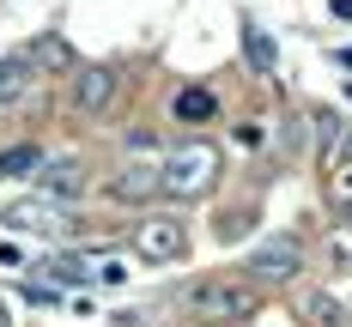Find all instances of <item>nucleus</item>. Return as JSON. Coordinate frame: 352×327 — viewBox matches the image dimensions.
<instances>
[{"label":"nucleus","mask_w":352,"mask_h":327,"mask_svg":"<svg viewBox=\"0 0 352 327\" xmlns=\"http://www.w3.org/2000/svg\"><path fill=\"white\" fill-rule=\"evenodd\" d=\"M212 182H219V152L207 140L176 145L158 164V194H170V200H201V194H212Z\"/></svg>","instance_id":"1"},{"label":"nucleus","mask_w":352,"mask_h":327,"mask_svg":"<svg viewBox=\"0 0 352 327\" xmlns=\"http://www.w3.org/2000/svg\"><path fill=\"white\" fill-rule=\"evenodd\" d=\"M255 303H261V291L231 285V279H207V285L188 291V309L195 315H212V322H243V315H255Z\"/></svg>","instance_id":"2"},{"label":"nucleus","mask_w":352,"mask_h":327,"mask_svg":"<svg viewBox=\"0 0 352 327\" xmlns=\"http://www.w3.org/2000/svg\"><path fill=\"white\" fill-rule=\"evenodd\" d=\"M298 267H304V243L298 237H274V243H261V249L249 254V279L255 285H285V279H298Z\"/></svg>","instance_id":"3"},{"label":"nucleus","mask_w":352,"mask_h":327,"mask_svg":"<svg viewBox=\"0 0 352 327\" xmlns=\"http://www.w3.org/2000/svg\"><path fill=\"white\" fill-rule=\"evenodd\" d=\"M0 224L6 230H25V237H61L73 218L61 200H43V194H31V200H12L6 213H0Z\"/></svg>","instance_id":"4"},{"label":"nucleus","mask_w":352,"mask_h":327,"mask_svg":"<svg viewBox=\"0 0 352 327\" xmlns=\"http://www.w3.org/2000/svg\"><path fill=\"white\" fill-rule=\"evenodd\" d=\"M134 254L140 261H182L188 254V230H182V218H140L134 224Z\"/></svg>","instance_id":"5"},{"label":"nucleus","mask_w":352,"mask_h":327,"mask_svg":"<svg viewBox=\"0 0 352 327\" xmlns=\"http://www.w3.org/2000/svg\"><path fill=\"white\" fill-rule=\"evenodd\" d=\"M116 91H122L116 67H73V109L79 115H104L116 104Z\"/></svg>","instance_id":"6"},{"label":"nucleus","mask_w":352,"mask_h":327,"mask_svg":"<svg viewBox=\"0 0 352 327\" xmlns=\"http://www.w3.org/2000/svg\"><path fill=\"white\" fill-rule=\"evenodd\" d=\"M36 194H43V200H79V194H85L79 158H43V164H36Z\"/></svg>","instance_id":"7"},{"label":"nucleus","mask_w":352,"mask_h":327,"mask_svg":"<svg viewBox=\"0 0 352 327\" xmlns=\"http://www.w3.org/2000/svg\"><path fill=\"white\" fill-rule=\"evenodd\" d=\"M109 194H116V200H128V206H140V200L158 194V170H152V164H128L122 176L109 182Z\"/></svg>","instance_id":"8"},{"label":"nucleus","mask_w":352,"mask_h":327,"mask_svg":"<svg viewBox=\"0 0 352 327\" xmlns=\"http://www.w3.org/2000/svg\"><path fill=\"white\" fill-rule=\"evenodd\" d=\"M49 285H98L91 279V254H55V261H43L36 267Z\"/></svg>","instance_id":"9"},{"label":"nucleus","mask_w":352,"mask_h":327,"mask_svg":"<svg viewBox=\"0 0 352 327\" xmlns=\"http://www.w3.org/2000/svg\"><path fill=\"white\" fill-rule=\"evenodd\" d=\"M31 79H36V67L25 55H0V104H19L31 91Z\"/></svg>","instance_id":"10"},{"label":"nucleus","mask_w":352,"mask_h":327,"mask_svg":"<svg viewBox=\"0 0 352 327\" xmlns=\"http://www.w3.org/2000/svg\"><path fill=\"white\" fill-rule=\"evenodd\" d=\"M25 61H31L36 73H73V49L61 36H43L36 49H25Z\"/></svg>","instance_id":"11"},{"label":"nucleus","mask_w":352,"mask_h":327,"mask_svg":"<svg viewBox=\"0 0 352 327\" xmlns=\"http://www.w3.org/2000/svg\"><path fill=\"white\" fill-rule=\"evenodd\" d=\"M243 55H249V67L261 73V79H274V67H280V55H274V36H267V31H255V25H243Z\"/></svg>","instance_id":"12"},{"label":"nucleus","mask_w":352,"mask_h":327,"mask_svg":"<svg viewBox=\"0 0 352 327\" xmlns=\"http://www.w3.org/2000/svg\"><path fill=\"white\" fill-rule=\"evenodd\" d=\"M304 322L310 327H346V309H340L328 291H316V297H304Z\"/></svg>","instance_id":"13"},{"label":"nucleus","mask_w":352,"mask_h":327,"mask_svg":"<svg viewBox=\"0 0 352 327\" xmlns=\"http://www.w3.org/2000/svg\"><path fill=\"white\" fill-rule=\"evenodd\" d=\"M212 91H201V85H195V91H176V115H182V121H212Z\"/></svg>","instance_id":"14"},{"label":"nucleus","mask_w":352,"mask_h":327,"mask_svg":"<svg viewBox=\"0 0 352 327\" xmlns=\"http://www.w3.org/2000/svg\"><path fill=\"white\" fill-rule=\"evenodd\" d=\"M36 164H43L36 145H12V152H0V176H31Z\"/></svg>","instance_id":"15"},{"label":"nucleus","mask_w":352,"mask_h":327,"mask_svg":"<svg viewBox=\"0 0 352 327\" xmlns=\"http://www.w3.org/2000/svg\"><path fill=\"white\" fill-rule=\"evenodd\" d=\"M328 267H334V273H352V224H334V237H328Z\"/></svg>","instance_id":"16"},{"label":"nucleus","mask_w":352,"mask_h":327,"mask_svg":"<svg viewBox=\"0 0 352 327\" xmlns=\"http://www.w3.org/2000/svg\"><path fill=\"white\" fill-rule=\"evenodd\" d=\"M340 134H346V128H340L334 115H316V140H322V152H328V158L340 152Z\"/></svg>","instance_id":"17"},{"label":"nucleus","mask_w":352,"mask_h":327,"mask_svg":"<svg viewBox=\"0 0 352 327\" xmlns=\"http://www.w3.org/2000/svg\"><path fill=\"white\" fill-rule=\"evenodd\" d=\"M334 158H340V170H352V128L340 134V152H334Z\"/></svg>","instance_id":"18"},{"label":"nucleus","mask_w":352,"mask_h":327,"mask_svg":"<svg viewBox=\"0 0 352 327\" xmlns=\"http://www.w3.org/2000/svg\"><path fill=\"white\" fill-rule=\"evenodd\" d=\"M0 327H12V322H6V303H0Z\"/></svg>","instance_id":"19"},{"label":"nucleus","mask_w":352,"mask_h":327,"mask_svg":"<svg viewBox=\"0 0 352 327\" xmlns=\"http://www.w3.org/2000/svg\"><path fill=\"white\" fill-rule=\"evenodd\" d=\"M340 182H346V188H352V170H340Z\"/></svg>","instance_id":"20"}]
</instances>
